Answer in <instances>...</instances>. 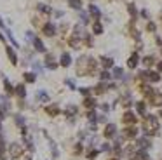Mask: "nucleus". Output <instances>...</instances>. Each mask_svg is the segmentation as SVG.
I'll use <instances>...</instances> for the list:
<instances>
[{"mask_svg":"<svg viewBox=\"0 0 162 160\" xmlns=\"http://www.w3.org/2000/svg\"><path fill=\"white\" fill-rule=\"evenodd\" d=\"M37 99L39 101H49V94L45 90H39L37 92Z\"/></svg>","mask_w":162,"mask_h":160,"instance_id":"obj_12","label":"nucleus"},{"mask_svg":"<svg viewBox=\"0 0 162 160\" xmlns=\"http://www.w3.org/2000/svg\"><path fill=\"white\" fill-rule=\"evenodd\" d=\"M127 9H129V14H131V16H136V12H138V10H136V5L129 4V5H127Z\"/></svg>","mask_w":162,"mask_h":160,"instance_id":"obj_22","label":"nucleus"},{"mask_svg":"<svg viewBox=\"0 0 162 160\" xmlns=\"http://www.w3.org/2000/svg\"><path fill=\"white\" fill-rule=\"evenodd\" d=\"M16 94H18L19 98H26V89H25V85H18V87H16Z\"/></svg>","mask_w":162,"mask_h":160,"instance_id":"obj_14","label":"nucleus"},{"mask_svg":"<svg viewBox=\"0 0 162 160\" xmlns=\"http://www.w3.org/2000/svg\"><path fill=\"white\" fill-rule=\"evenodd\" d=\"M153 56H146V58H143V64L145 66H150V64H153Z\"/></svg>","mask_w":162,"mask_h":160,"instance_id":"obj_19","label":"nucleus"},{"mask_svg":"<svg viewBox=\"0 0 162 160\" xmlns=\"http://www.w3.org/2000/svg\"><path fill=\"white\" fill-rule=\"evenodd\" d=\"M7 56H9V59L12 61V64H16V63H18V58H16V52H14L12 49H9V47H7Z\"/></svg>","mask_w":162,"mask_h":160,"instance_id":"obj_13","label":"nucleus"},{"mask_svg":"<svg viewBox=\"0 0 162 160\" xmlns=\"http://www.w3.org/2000/svg\"><path fill=\"white\" fill-rule=\"evenodd\" d=\"M146 79H150V82L157 84V82H161V73H159V71H148V73H146Z\"/></svg>","mask_w":162,"mask_h":160,"instance_id":"obj_6","label":"nucleus"},{"mask_svg":"<svg viewBox=\"0 0 162 160\" xmlns=\"http://www.w3.org/2000/svg\"><path fill=\"white\" fill-rule=\"evenodd\" d=\"M96 157H98V151H89V153H87V159L89 160H94Z\"/></svg>","mask_w":162,"mask_h":160,"instance_id":"obj_25","label":"nucleus"},{"mask_svg":"<svg viewBox=\"0 0 162 160\" xmlns=\"http://www.w3.org/2000/svg\"><path fill=\"white\" fill-rule=\"evenodd\" d=\"M157 70H159V71H162V61L159 63V64H157Z\"/></svg>","mask_w":162,"mask_h":160,"instance_id":"obj_32","label":"nucleus"},{"mask_svg":"<svg viewBox=\"0 0 162 160\" xmlns=\"http://www.w3.org/2000/svg\"><path fill=\"white\" fill-rule=\"evenodd\" d=\"M19 155H21V146L18 143H12V144H10V157H12V159H18Z\"/></svg>","mask_w":162,"mask_h":160,"instance_id":"obj_2","label":"nucleus"},{"mask_svg":"<svg viewBox=\"0 0 162 160\" xmlns=\"http://www.w3.org/2000/svg\"><path fill=\"white\" fill-rule=\"evenodd\" d=\"M33 44H35V49L39 50V52H45V47L40 42V39H33Z\"/></svg>","mask_w":162,"mask_h":160,"instance_id":"obj_9","label":"nucleus"},{"mask_svg":"<svg viewBox=\"0 0 162 160\" xmlns=\"http://www.w3.org/2000/svg\"><path fill=\"white\" fill-rule=\"evenodd\" d=\"M141 18L143 19H148V18H150V12H148L146 9H141Z\"/></svg>","mask_w":162,"mask_h":160,"instance_id":"obj_24","label":"nucleus"},{"mask_svg":"<svg viewBox=\"0 0 162 160\" xmlns=\"http://www.w3.org/2000/svg\"><path fill=\"white\" fill-rule=\"evenodd\" d=\"M0 26H4V21H2V18H0Z\"/></svg>","mask_w":162,"mask_h":160,"instance_id":"obj_33","label":"nucleus"},{"mask_svg":"<svg viewBox=\"0 0 162 160\" xmlns=\"http://www.w3.org/2000/svg\"><path fill=\"white\" fill-rule=\"evenodd\" d=\"M92 31H94L96 35H101V33H103V26H101V23H94V26H92Z\"/></svg>","mask_w":162,"mask_h":160,"instance_id":"obj_16","label":"nucleus"},{"mask_svg":"<svg viewBox=\"0 0 162 160\" xmlns=\"http://www.w3.org/2000/svg\"><path fill=\"white\" fill-rule=\"evenodd\" d=\"M23 79L26 80L28 84H31V82H35V79H37V75H35V73H25V75H23Z\"/></svg>","mask_w":162,"mask_h":160,"instance_id":"obj_15","label":"nucleus"},{"mask_svg":"<svg viewBox=\"0 0 162 160\" xmlns=\"http://www.w3.org/2000/svg\"><path fill=\"white\" fill-rule=\"evenodd\" d=\"M16 124H18V125H25V119L19 117V115H16Z\"/></svg>","mask_w":162,"mask_h":160,"instance_id":"obj_26","label":"nucleus"},{"mask_svg":"<svg viewBox=\"0 0 162 160\" xmlns=\"http://www.w3.org/2000/svg\"><path fill=\"white\" fill-rule=\"evenodd\" d=\"M115 132H117V127H115L113 124H108V125L105 127V136H106V138H113Z\"/></svg>","mask_w":162,"mask_h":160,"instance_id":"obj_5","label":"nucleus"},{"mask_svg":"<svg viewBox=\"0 0 162 160\" xmlns=\"http://www.w3.org/2000/svg\"><path fill=\"white\" fill-rule=\"evenodd\" d=\"M45 111H47L49 115H52V117L59 113V110H58V106H47V108H45Z\"/></svg>","mask_w":162,"mask_h":160,"instance_id":"obj_18","label":"nucleus"},{"mask_svg":"<svg viewBox=\"0 0 162 160\" xmlns=\"http://www.w3.org/2000/svg\"><path fill=\"white\" fill-rule=\"evenodd\" d=\"M61 66H65V68H68V66H70L71 64V56L70 54H68V52H63V54H61Z\"/></svg>","mask_w":162,"mask_h":160,"instance_id":"obj_3","label":"nucleus"},{"mask_svg":"<svg viewBox=\"0 0 162 160\" xmlns=\"http://www.w3.org/2000/svg\"><path fill=\"white\" fill-rule=\"evenodd\" d=\"M80 92H82V94H84V96H87V94L91 92V89H85V87H84V89H80Z\"/></svg>","mask_w":162,"mask_h":160,"instance_id":"obj_30","label":"nucleus"},{"mask_svg":"<svg viewBox=\"0 0 162 160\" xmlns=\"http://www.w3.org/2000/svg\"><path fill=\"white\" fill-rule=\"evenodd\" d=\"M85 106H94V101H92V99H85Z\"/></svg>","mask_w":162,"mask_h":160,"instance_id":"obj_31","label":"nucleus"},{"mask_svg":"<svg viewBox=\"0 0 162 160\" xmlns=\"http://www.w3.org/2000/svg\"><path fill=\"white\" fill-rule=\"evenodd\" d=\"M44 33H45L47 37H52V35L56 33V26H54L52 23H45V26H44Z\"/></svg>","mask_w":162,"mask_h":160,"instance_id":"obj_4","label":"nucleus"},{"mask_svg":"<svg viewBox=\"0 0 162 160\" xmlns=\"http://www.w3.org/2000/svg\"><path fill=\"white\" fill-rule=\"evenodd\" d=\"M89 14H91V16H94V18H100V16H101V12H100V9H98V7H96V5H89Z\"/></svg>","mask_w":162,"mask_h":160,"instance_id":"obj_8","label":"nucleus"},{"mask_svg":"<svg viewBox=\"0 0 162 160\" xmlns=\"http://www.w3.org/2000/svg\"><path fill=\"white\" fill-rule=\"evenodd\" d=\"M122 73H124V71H122V68H115V70H113V77H115V79H120Z\"/></svg>","mask_w":162,"mask_h":160,"instance_id":"obj_21","label":"nucleus"},{"mask_svg":"<svg viewBox=\"0 0 162 160\" xmlns=\"http://www.w3.org/2000/svg\"><path fill=\"white\" fill-rule=\"evenodd\" d=\"M138 63H140V56H138V52H134L131 58H129V61H127V66H129L131 70H134V68L138 66Z\"/></svg>","mask_w":162,"mask_h":160,"instance_id":"obj_1","label":"nucleus"},{"mask_svg":"<svg viewBox=\"0 0 162 160\" xmlns=\"http://www.w3.org/2000/svg\"><path fill=\"white\" fill-rule=\"evenodd\" d=\"M0 129H2V124H0Z\"/></svg>","mask_w":162,"mask_h":160,"instance_id":"obj_34","label":"nucleus"},{"mask_svg":"<svg viewBox=\"0 0 162 160\" xmlns=\"http://www.w3.org/2000/svg\"><path fill=\"white\" fill-rule=\"evenodd\" d=\"M37 9L40 10V12H44V14H49V12H51V7H49V5H44V4H39Z\"/></svg>","mask_w":162,"mask_h":160,"instance_id":"obj_17","label":"nucleus"},{"mask_svg":"<svg viewBox=\"0 0 162 160\" xmlns=\"http://www.w3.org/2000/svg\"><path fill=\"white\" fill-rule=\"evenodd\" d=\"M101 80H103V82H108V80H110V73H108V71H103V73H101Z\"/></svg>","mask_w":162,"mask_h":160,"instance_id":"obj_23","label":"nucleus"},{"mask_svg":"<svg viewBox=\"0 0 162 160\" xmlns=\"http://www.w3.org/2000/svg\"><path fill=\"white\" fill-rule=\"evenodd\" d=\"M146 30H148V31H155V30H157V26H155V23H148V26H146Z\"/></svg>","mask_w":162,"mask_h":160,"instance_id":"obj_27","label":"nucleus"},{"mask_svg":"<svg viewBox=\"0 0 162 160\" xmlns=\"http://www.w3.org/2000/svg\"><path fill=\"white\" fill-rule=\"evenodd\" d=\"M80 18H82V21H84V23H87V14H85L84 10H80Z\"/></svg>","mask_w":162,"mask_h":160,"instance_id":"obj_28","label":"nucleus"},{"mask_svg":"<svg viewBox=\"0 0 162 160\" xmlns=\"http://www.w3.org/2000/svg\"><path fill=\"white\" fill-rule=\"evenodd\" d=\"M101 63H103V68H111V66H113V59H111V58H105V56H103Z\"/></svg>","mask_w":162,"mask_h":160,"instance_id":"obj_11","label":"nucleus"},{"mask_svg":"<svg viewBox=\"0 0 162 160\" xmlns=\"http://www.w3.org/2000/svg\"><path fill=\"white\" fill-rule=\"evenodd\" d=\"M111 148H110V144H103L101 146V151H110Z\"/></svg>","mask_w":162,"mask_h":160,"instance_id":"obj_29","label":"nucleus"},{"mask_svg":"<svg viewBox=\"0 0 162 160\" xmlns=\"http://www.w3.org/2000/svg\"><path fill=\"white\" fill-rule=\"evenodd\" d=\"M68 5H70L71 9H80L82 7V0H68Z\"/></svg>","mask_w":162,"mask_h":160,"instance_id":"obj_10","label":"nucleus"},{"mask_svg":"<svg viewBox=\"0 0 162 160\" xmlns=\"http://www.w3.org/2000/svg\"><path fill=\"white\" fill-rule=\"evenodd\" d=\"M124 122H126V124H129V125H131V124H134V122H136L134 113H132V111H127V113L124 115Z\"/></svg>","mask_w":162,"mask_h":160,"instance_id":"obj_7","label":"nucleus"},{"mask_svg":"<svg viewBox=\"0 0 162 160\" xmlns=\"http://www.w3.org/2000/svg\"><path fill=\"white\" fill-rule=\"evenodd\" d=\"M4 87H5V90H7L9 94H12V85H10V82L7 79H5V82H4Z\"/></svg>","mask_w":162,"mask_h":160,"instance_id":"obj_20","label":"nucleus"}]
</instances>
